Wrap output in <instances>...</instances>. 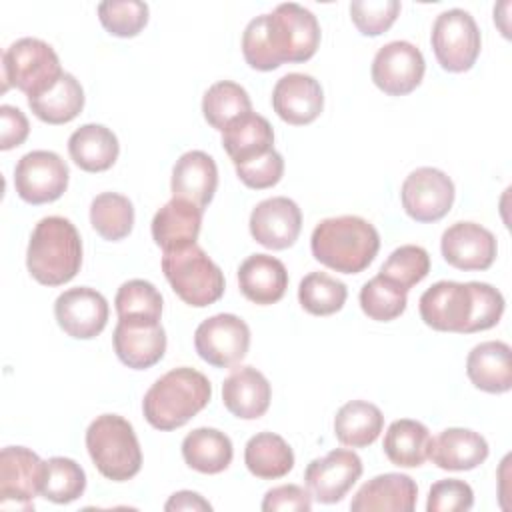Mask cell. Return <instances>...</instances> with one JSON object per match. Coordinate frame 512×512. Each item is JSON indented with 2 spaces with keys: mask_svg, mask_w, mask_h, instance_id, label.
I'll return each instance as SVG.
<instances>
[{
  "mask_svg": "<svg viewBox=\"0 0 512 512\" xmlns=\"http://www.w3.org/2000/svg\"><path fill=\"white\" fill-rule=\"evenodd\" d=\"M194 348L198 356L216 366H236L250 348V328L236 314H216L198 324L194 332Z\"/></svg>",
  "mask_w": 512,
  "mask_h": 512,
  "instance_id": "cell-10",
  "label": "cell"
},
{
  "mask_svg": "<svg viewBox=\"0 0 512 512\" xmlns=\"http://www.w3.org/2000/svg\"><path fill=\"white\" fill-rule=\"evenodd\" d=\"M398 0H354L350 2V18L360 34L380 36L398 18Z\"/></svg>",
  "mask_w": 512,
  "mask_h": 512,
  "instance_id": "cell-43",
  "label": "cell"
},
{
  "mask_svg": "<svg viewBox=\"0 0 512 512\" xmlns=\"http://www.w3.org/2000/svg\"><path fill=\"white\" fill-rule=\"evenodd\" d=\"M312 508V494L306 492L298 484H282L264 494L262 510L278 512V510H304Z\"/></svg>",
  "mask_w": 512,
  "mask_h": 512,
  "instance_id": "cell-47",
  "label": "cell"
},
{
  "mask_svg": "<svg viewBox=\"0 0 512 512\" xmlns=\"http://www.w3.org/2000/svg\"><path fill=\"white\" fill-rule=\"evenodd\" d=\"M46 462L24 446H6L0 452V504L30 508L42 490Z\"/></svg>",
  "mask_w": 512,
  "mask_h": 512,
  "instance_id": "cell-14",
  "label": "cell"
},
{
  "mask_svg": "<svg viewBox=\"0 0 512 512\" xmlns=\"http://www.w3.org/2000/svg\"><path fill=\"white\" fill-rule=\"evenodd\" d=\"M418 500L416 482L398 472H388L374 476L354 494L350 510L354 512H372V510H394V512H412Z\"/></svg>",
  "mask_w": 512,
  "mask_h": 512,
  "instance_id": "cell-22",
  "label": "cell"
},
{
  "mask_svg": "<svg viewBox=\"0 0 512 512\" xmlns=\"http://www.w3.org/2000/svg\"><path fill=\"white\" fill-rule=\"evenodd\" d=\"M272 398V388L266 376L252 368H236L222 384V402L230 414L242 420H256L266 414Z\"/></svg>",
  "mask_w": 512,
  "mask_h": 512,
  "instance_id": "cell-23",
  "label": "cell"
},
{
  "mask_svg": "<svg viewBox=\"0 0 512 512\" xmlns=\"http://www.w3.org/2000/svg\"><path fill=\"white\" fill-rule=\"evenodd\" d=\"M170 188L174 198L188 200L204 210L218 188V168L214 158L202 150L184 152L172 168Z\"/></svg>",
  "mask_w": 512,
  "mask_h": 512,
  "instance_id": "cell-21",
  "label": "cell"
},
{
  "mask_svg": "<svg viewBox=\"0 0 512 512\" xmlns=\"http://www.w3.org/2000/svg\"><path fill=\"white\" fill-rule=\"evenodd\" d=\"M26 266L44 286L70 282L82 266V240L76 226L62 216L42 218L30 234Z\"/></svg>",
  "mask_w": 512,
  "mask_h": 512,
  "instance_id": "cell-3",
  "label": "cell"
},
{
  "mask_svg": "<svg viewBox=\"0 0 512 512\" xmlns=\"http://www.w3.org/2000/svg\"><path fill=\"white\" fill-rule=\"evenodd\" d=\"M234 450L230 438L216 428H196L182 440L184 462L202 474H218L232 462Z\"/></svg>",
  "mask_w": 512,
  "mask_h": 512,
  "instance_id": "cell-31",
  "label": "cell"
},
{
  "mask_svg": "<svg viewBox=\"0 0 512 512\" xmlns=\"http://www.w3.org/2000/svg\"><path fill=\"white\" fill-rule=\"evenodd\" d=\"M252 238L270 250L290 248L302 230V212L286 196H272L256 204L250 214Z\"/></svg>",
  "mask_w": 512,
  "mask_h": 512,
  "instance_id": "cell-18",
  "label": "cell"
},
{
  "mask_svg": "<svg viewBox=\"0 0 512 512\" xmlns=\"http://www.w3.org/2000/svg\"><path fill=\"white\" fill-rule=\"evenodd\" d=\"M362 476V460L356 452L336 448L306 466L304 482L320 504L340 502Z\"/></svg>",
  "mask_w": 512,
  "mask_h": 512,
  "instance_id": "cell-15",
  "label": "cell"
},
{
  "mask_svg": "<svg viewBox=\"0 0 512 512\" xmlns=\"http://www.w3.org/2000/svg\"><path fill=\"white\" fill-rule=\"evenodd\" d=\"M252 112V102L248 92L230 80H222L212 84L202 98V114L206 122L224 132V128L236 118Z\"/></svg>",
  "mask_w": 512,
  "mask_h": 512,
  "instance_id": "cell-35",
  "label": "cell"
},
{
  "mask_svg": "<svg viewBox=\"0 0 512 512\" xmlns=\"http://www.w3.org/2000/svg\"><path fill=\"white\" fill-rule=\"evenodd\" d=\"M204 210L188 200L172 198L152 218V238L162 252L196 244Z\"/></svg>",
  "mask_w": 512,
  "mask_h": 512,
  "instance_id": "cell-24",
  "label": "cell"
},
{
  "mask_svg": "<svg viewBox=\"0 0 512 512\" xmlns=\"http://www.w3.org/2000/svg\"><path fill=\"white\" fill-rule=\"evenodd\" d=\"M28 106L34 116L46 124H66L82 112L84 90L72 74L64 72L46 92L28 98Z\"/></svg>",
  "mask_w": 512,
  "mask_h": 512,
  "instance_id": "cell-33",
  "label": "cell"
},
{
  "mask_svg": "<svg viewBox=\"0 0 512 512\" xmlns=\"http://www.w3.org/2000/svg\"><path fill=\"white\" fill-rule=\"evenodd\" d=\"M222 146L238 166L274 150V130L264 116L248 112L224 128Z\"/></svg>",
  "mask_w": 512,
  "mask_h": 512,
  "instance_id": "cell-28",
  "label": "cell"
},
{
  "mask_svg": "<svg viewBox=\"0 0 512 512\" xmlns=\"http://www.w3.org/2000/svg\"><path fill=\"white\" fill-rule=\"evenodd\" d=\"M54 316L58 326L72 338H96L108 322L106 298L88 286L64 290L54 302Z\"/></svg>",
  "mask_w": 512,
  "mask_h": 512,
  "instance_id": "cell-16",
  "label": "cell"
},
{
  "mask_svg": "<svg viewBox=\"0 0 512 512\" xmlns=\"http://www.w3.org/2000/svg\"><path fill=\"white\" fill-rule=\"evenodd\" d=\"M346 298V284L326 272H310L300 280L298 286L300 306L314 316H330L342 310Z\"/></svg>",
  "mask_w": 512,
  "mask_h": 512,
  "instance_id": "cell-37",
  "label": "cell"
},
{
  "mask_svg": "<svg viewBox=\"0 0 512 512\" xmlns=\"http://www.w3.org/2000/svg\"><path fill=\"white\" fill-rule=\"evenodd\" d=\"M100 24L118 38H132L148 24V4L140 0H108L98 4Z\"/></svg>",
  "mask_w": 512,
  "mask_h": 512,
  "instance_id": "cell-42",
  "label": "cell"
},
{
  "mask_svg": "<svg viewBox=\"0 0 512 512\" xmlns=\"http://www.w3.org/2000/svg\"><path fill=\"white\" fill-rule=\"evenodd\" d=\"M162 272L176 296L188 306L204 308L224 294L220 266L198 244L164 252Z\"/></svg>",
  "mask_w": 512,
  "mask_h": 512,
  "instance_id": "cell-5",
  "label": "cell"
},
{
  "mask_svg": "<svg viewBox=\"0 0 512 512\" xmlns=\"http://www.w3.org/2000/svg\"><path fill=\"white\" fill-rule=\"evenodd\" d=\"M454 182L438 168L422 166L406 176L400 188L402 208L416 222H438L454 204Z\"/></svg>",
  "mask_w": 512,
  "mask_h": 512,
  "instance_id": "cell-11",
  "label": "cell"
},
{
  "mask_svg": "<svg viewBox=\"0 0 512 512\" xmlns=\"http://www.w3.org/2000/svg\"><path fill=\"white\" fill-rule=\"evenodd\" d=\"M92 228L110 242H118L132 232L134 206L118 192H102L90 204Z\"/></svg>",
  "mask_w": 512,
  "mask_h": 512,
  "instance_id": "cell-36",
  "label": "cell"
},
{
  "mask_svg": "<svg viewBox=\"0 0 512 512\" xmlns=\"http://www.w3.org/2000/svg\"><path fill=\"white\" fill-rule=\"evenodd\" d=\"M418 308L426 326L438 332L468 334L474 314L472 284L440 280L420 296Z\"/></svg>",
  "mask_w": 512,
  "mask_h": 512,
  "instance_id": "cell-9",
  "label": "cell"
},
{
  "mask_svg": "<svg viewBox=\"0 0 512 512\" xmlns=\"http://www.w3.org/2000/svg\"><path fill=\"white\" fill-rule=\"evenodd\" d=\"M212 396L210 380L188 366L160 376L144 394L142 412L156 430H176L206 408Z\"/></svg>",
  "mask_w": 512,
  "mask_h": 512,
  "instance_id": "cell-2",
  "label": "cell"
},
{
  "mask_svg": "<svg viewBox=\"0 0 512 512\" xmlns=\"http://www.w3.org/2000/svg\"><path fill=\"white\" fill-rule=\"evenodd\" d=\"M470 382L488 394H502L512 388V350L506 342L488 340L476 344L466 358Z\"/></svg>",
  "mask_w": 512,
  "mask_h": 512,
  "instance_id": "cell-25",
  "label": "cell"
},
{
  "mask_svg": "<svg viewBox=\"0 0 512 512\" xmlns=\"http://www.w3.org/2000/svg\"><path fill=\"white\" fill-rule=\"evenodd\" d=\"M428 458L442 470H472L488 458V442L468 428H446L432 438Z\"/></svg>",
  "mask_w": 512,
  "mask_h": 512,
  "instance_id": "cell-27",
  "label": "cell"
},
{
  "mask_svg": "<svg viewBox=\"0 0 512 512\" xmlns=\"http://www.w3.org/2000/svg\"><path fill=\"white\" fill-rule=\"evenodd\" d=\"M236 168V176L240 178V182H244L248 188L254 190H264V188H272L280 182L282 174H284V160L276 150H270L250 162L238 164Z\"/></svg>",
  "mask_w": 512,
  "mask_h": 512,
  "instance_id": "cell-45",
  "label": "cell"
},
{
  "mask_svg": "<svg viewBox=\"0 0 512 512\" xmlns=\"http://www.w3.org/2000/svg\"><path fill=\"white\" fill-rule=\"evenodd\" d=\"M244 464L256 478L276 480L294 468V452L282 436L260 432L246 442Z\"/></svg>",
  "mask_w": 512,
  "mask_h": 512,
  "instance_id": "cell-34",
  "label": "cell"
},
{
  "mask_svg": "<svg viewBox=\"0 0 512 512\" xmlns=\"http://www.w3.org/2000/svg\"><path fill=\"white\" fill-rule=\"evenodd\" d=\"M474 504V492L470 484L464 480L448 478L438 480L432 484L428 492L426 510L428 512H458V510H470Z\"/></svg>",
  "mask_w": 512,
  "mask_h": 512,
  "instance_id": "cell-46",
  "label": "cell"
},
{
  "mask_svg": "<svg viewBox=\"0 0 512 512\" xmlns=\"http://www.w3.org/2000/svg\"><path fill=\"white\" fill-rule=\"evenodd\" d=\"M242 54L250 68L260 72L276 70L280 60L276 58V52L272 48L268 28H266V14H260L248 22L242 34Z\"/></svg>",
  "mask_w": 512,
  "mask_h": 512,
  "instance_id": "cell-44",
  "label": "cell"
},
{
  "mask_svg": "<svg viewBox=\"0 0 512 512\" xmlns=\"http://www.w3.org/2000/svg\"><path fill=\"white\" fill-rule=\"evenodd\" d=\"M432 50L446 72H466L480 54V30L462 8H450L436 16L430 34Z\"/></svg>",
  "mask_w": 512,
  "mask_h": 512,
  "instance_id": "cell-8",
  "label": "cell"
},
{
  "mask_svg": "<svg viewBox=\"0 0 512 512\" xmlns=\"http://www.w3.org/2000/svg\"><path fill=\"white\" fill-rule=\"evenodd\" d=\"M0 126H2V130H0V148L2 150H10V148L24 144V140L28 138V132H30V124H28V118L24 116V112L10 104L0 106Z\"/></svg>",
  "mask_w": 512,
  "mask_h": 512,
  "instance_id": "cell-48",
  "label": "cell"
},
{
  "mask_svg": "<svg viewBox=\"0 0 512 512\" xmlns=\"http://www.w3.org/2000/svg\"><path fill=\"white\" fill-rule=\"evenodd\" d=\"M68 176V164L56 152L32 150L16 164L14 186L24 202L46 204L66 192Z\"/></svg>",
  "mask_w": 512,
  "mask_h": 512,
  "instance_id": "cell-12",
  "label": "cell"
},
{
  "mask_svg": "<svg viewBox=\"0 0 512 512\" xmlns=\"http://www.w3.org/2000/svg\"><path fill=\"white\" fill-rule=\"evenodd\" d=\"M266 28L280 64L306 62L320 46V24L300 4H278L272 14H266Z\"/></svg>",
  "mask_w": 512,
  "mask_h": 512,
  "instance_id": "cell-7",
  "label": "cell"
},
{
  "mask_svg": "<svg viewBox=\"0 0 512 512\" xmlns=\"http://www.w3.org/2000/svg\"><path fill=\"white\" fill-rule=\"evenodd\" d=\"M444 260L464 272L488 270L498 254L496 236L476 222H456L448 226L440 240Z\"/></svg>",
  "mask_w": 512,
  "mask_h": 512,
  "instance_id": "cell-17",
  "label": "cell"
},
{
  "mask_svg": "<svg viewBox=\"0 0 512 512\" xmlns=\"http://www.w3.org/2000/svg\"><path fill=\"white\" fill-rule=\"evenodd\" d=\"M408 292L390 282L388 278L376 274L360 290L362 312L376 322H390L406 310Z\"/></svg>",
  "mask_w": 512,
  "mask_h": 512,
  "instance_id": "cell-39",
  "label": "cell"
},
{
  "mask_svg": "<svg viewBox=\"0 0 512 512\" xmlns=\"http://www.w3.org/2000/svg\"><path fill=\"white\" fill-rule=\"evenodd\" d=\"M86 488V474L78 462L64 456L46 460L40 494L54 504H68L78 500Z\"/></svg>",
  "mask_w": 512,
  "mask_h": 512,
  "instance_id": "cell-38",
  "label": "cell"
},
{
  "mask_svg": "<svg viewBox=\"0 0 512 512\" xmlns=\"http://www.w3.org/2000/svg\"><path fill=\"white\" fill-rule=\"evenodd\" d=\"M384 428L380 408L366 400L346 402L334 416V436L350 448L370 446Z\"/></svg>",
  "mask_w": 512,
  "mask_h": 512,
  "instance_id": "cell-32",
  "label": "cell"
},
{
  "mask_svg": "<svg viewBox=\"0 0 512 512\" xmlns=\"http://www.w3.org/2000/svg\"><path fill=\"white\" fill-rule=\"evenodd\" d=\"M68 152L78 168L86 172H104L118 160L120 144L110 128L102 124H84L70 134Z\"/></svg>",
  "mask_w": 512,
  "mask_h": 512,
  "instance_id": "cell-29",
  "label": "cell"
},
{
  "mask_svg": "<svg viewBox=\"0 0 512 512\" xmlns=\"http://www.w3.org/2000/svg\"><path fill=\"white\" fill-rule=\"evenodd\" d=\"M238 286L254 304H276L288 288L286 266L270 254H252L238 268Z\"/></svg>",
  "mask_w": 512,
  "mask_h": 512,
  "instance_id": "cell-26",
  "label": "cell"
},
{
  "mask_svg": "<svg viewBox=\"0 0 512 512\" xmlns=\"http://www.w3.org/2000/svg\"><path fill=\"white\" fill-rule=\"evenodd\" d=\"M112 344L124 366L132 370H146L162 360L166 352V332L160 322L118 318Z\"/></svg>",
  "mask_w": 512,
  "mask_h": 512,
  "instance_id": "cell-19",
  "label": "cell"
},
{
  "mask_svg": "<svg viewBox=\"0 0 512 512\" xmlns=\"http://www.w3.org/2000/svg\"><path fill=\"white\" fill-rule=\"evenodd\" d=\"M114 304L118 318L160 322L162 316V296L148 280L134 278L124 282L116 292Z\"/></svg>",
  "mask_w": 512,
  "mask_h": 512,
  "instance_id": "cell-40",
  "label": "cell"
},
{
  "mask_svg": "<svg viewBox=\"0 0 512 512\" xmlns=\"http://www.w3.org/2000/svg\"><path fill=\"white\" fill-rule=\"evenodd\" d=\"M432 436L430 430L410 418L394 420L384 434V454L400 468H418L428 460Z\"/></svg>",
  "mask_w": 512,
  "mask_h": 512,
  "instance_id": "cell-30",
  "label": "cell"
},
{
  "mask_svg": "<svg viewBox=\"0 0 512 512\" xmlns=\"http://www.w3.org/2000/svg\"><path fill=\"white\" fill-rule=\"evenodd\" d=\"M62 74L58 54L38 38H20L2 56V92L14 86L32 98L54 86Z\"/></svg>",
  "mask_w": 512,
  "mask_h": 512,
  "instance_id": "cell-6",
  "label": "cell"
},
{
  "mask_svg": "<svg viewBox=\"0 0 512 512\" xmlns=\"http://www.w3.org/2000/svg\"><path fill=\"white\" fill-rule=\"evenodd\" d=\"M86 448L98 472L112 482L130 480L142 468V450L136 432L118 414H102L90 422Z\"/></svg>",
  "mask_w": 512,
  "mask_h": 512,
  "instance_id": "cell-4",
  "label": "cell"
},
{
  "mask_svg": "<svg viewBox=\"0 0 512 512\" xmlns=\"http://www.w3.org/2000/svg\"><path fill=\"white\" fill-rule=\"evenodd\" d=\"M274 112L292 126L314 122L324 108V92L316 78L300 72L282 76L272 90Z\"/></svg>",
  "mask_w": 512,
  "mask_h": 512,
  "instance_id": "cell-20",
  "label": "cell"
},
{
  "mask_svg": "<svg viewBox=\"0 0 512 512\" xmlns=\"http://www.w3.org/2000/svg\"><path fill=\"white\" fill-rule=\"evenodd\" d=\"M166 512H178V510H212L210 502L204 500L200 494L190 492V490H180L168 498L164 504Z\"/></svg>",
  "mask_w": 512,
  "mask_h": 512,
  "instance_id": "cell-49",
  "label": "cell"
},
{
  "mask_svg": "<svg viewBox=\"0 0 512 512\" xmlns=\"http://www.w3.org/2000/svg\"><path fill=\"white\" fill-rule=\"evenodd\" d=\"M430 272V256L422 246L404 244L396 248L380 268V276L388 278L402 290H410Z\"/></svg>",
  "mask_w": 512,
  "mask_h": 512,
  "instance_id": "cell-41",
  "label": "cell"
},
{
  "mask_svg": "<svg viewBox=\"0 0 512 512\" xmlns=\"http://www.w3.org/2000/svg\"><path fill=\"white\" fill-rule=\"evenodd\" d=\"M312 256L342 274L366 270L378 254L380 234L360 216H336L322 220L310 238Z\"/></svg>",
  "mask_w": 512,
  "mask_h": 512,
  "instance_id": "cell-1",
  "label": "cell"
},
{
  "mask_svg": "<svg viewBox=\"0 0 512 512\" xmlns=\"http://www.w3.org/2000/svg\"><path fill=\"white\" fill-rule=\"evenodd\" d=\"M426 62L418 46L406 40L384 44L372 60V82L388 96H404L416 90L424 78Z\"/></svg>",
  "mask_w": 512,
  "mask_h": 512,
  "instance_id": "cell-13",
  "label": "cell"
}]
</instances>
